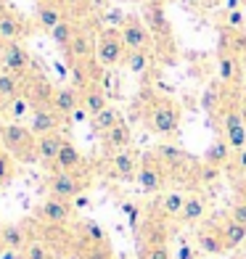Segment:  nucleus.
Wrapping results in <instances>:
<instances>
[{"label":"nucleus","mask_w":246,"mask_h":259,"mask_svg":"<svg viewBox=\"0 0 246 259\" xmlns=\"http://www.w3.org/2000/svg\"><path fill=\"white\" fill-rule=\"evenodd\" d=\"M61 146H64V138L58 133H48V135H40L34 148H37V159L45 161V164H53L61 154Z\"/></svg>","instance_id":"nucleus-19"},{"label":"nucleus","mask_w":246,"mask_h":259,"mask_svg":"<svg viewBox=\"0 0 246 259\" xmlns=\"http://www.w3.org/2000/svg\"><path fill=\"white\" fill-rule=\"evenodd\" d=\"M238 201H243V204H246V180L238 185Z\"/></svg>","instance_id":"nucleus-47"},{"label":"nucleus","mask_w":246,"mask_h":259,"mask_svg":"<svg viewBox=\"0 0 246 259\" xmlns=\"http://www.w3.org/2000/svg\"><path fill=\"white\" fill-rule=\"evenodd\" d=\"M85 235H88L93 243H103V241H106V235H103L101 225H98V222H93V220L85 222Z\"/></svg>","instance_id":"nucleus-38"},{"label":"nucleus","mask_w":246,"mask_h":259,"mask_svg":"<svg viewBox=\"0 0 246 259\" xmlns=\"http://www.w3.org/2000/svg\"><path fill=\"white\" fill-rule=\"evenodd\" d=\"M154 154L159 156V161H161L167 169H172V167H178V164L185 161V151L178 148V146H172V143H161V146H156Z\"/></svg>","instance_id":"nucleus-28"},{"label":"nucleus","mask_w":246,"mask_h":259,"mask_svg":"<svg viewBox=\"0 0 246 259\" xmlns=\"http://www.w3.org/2000/svg\"><path fill=\"white\" fill-rule=\"evenodd\" d=\"M127 51L125 48V42H122V34L119 29H103L98 34V48H96V61L103 66V69H114V66H119L125 58H127Z\"/></svg>","instance_id":"nucleus-3"},{"label":"nucleus","mask_w":246,"mask_h":259,"mask_svg":"<svg viewBox=\"0 0 246 259\" xmlns=\"http://www.w3.org/2000/svg\"><path fill=\"white\" fill-rule=\"evenodd\" d=\"M16 96H21L19 74H11V72H6V69H0V101L8 103V101H14Z\"/></svg>","instance_id":"nucleus-25"},{"label":"nucleus","mask_w":246,"mask_h":259,"mask_svg":"<svg viewBox=\"0 0 246 259\" xmlns=\"http://www.w3.org/2000/svg\"><path fill=\"white\" fill-rule=\"evenodd\" d=\"M225 24H228L230 29H241V27H243V14H241L238 8L228 11V14H225Z\"/></svg>","instance_id":"nucleus-40"},{"label":"nucleus","mask_w":246,"mask_h":259,"mask_svg":"<svg viewBox=\"0 0 246 259\" xmlns=\"http://www.w3.org/2000/svg\"><path fill=\"white\" fill-rule=\"evenodd\" d=\"M82 93V109H85L90 116H96V114H101L106 106H111L109 103V93L103 90L98 82H90V85L85 88V90H79Z\"/></svg>","instance_id":"nucleus-17"},{"label":"nucleus","mask_w":246,"mask_h":259,"mask_svg":"<svg viewBox=\"0 0 246 259\" xmlns=\"http://www.w3.org/2000/svg\"><path fill=\"white\" fill-rule=\"evenodd\" d=\"M61 6H74V3H79V0H58Z\"/></svg>","instance_id":"nucleus-49"},{"label":"nucleus","mask_w":246,"mask_h":259,"mask_svg":"<svg viewBox=\"0 0 246 259\" xmlns=\"http://www.w3.org/2000/svg\"><path fill=\"white\" fill-rule=\"evenodd\" d=\"M88 116H90V114H88V111H85V109H82V106H79V109H77V111L72 114V119H74V122H85Z\"/></svg>","instance_id":"nucleus-45"},{"label":"nucleus","mask_w":246,"mask_h":259,"mask_svg":"<svg viewBox=\"0 0 246 259\" xmlns=\"http://www.w3.org/2000/svg\"><path fill=\"white\" fill-rule=\"evenodd\" d=\"M101 140H103V148L109 151V154H116V151H125V148H130V143H133V133H130V127H127L122 119L116 122L109 133H103L101 135Z\"/></svg>","instance_id":"nucleus-15"},{"label":"nucleus","mask_w":246,"mask_h":259,"mask_svg":"<svg viewBox=\"0 0 246 259\" xmlns=\"http://www.w3.org/2000/svg\"><path fill=\"white\" fill-rule=\"evenodd\" d=\"M16 178V156L11 151H0V183H11Z\"/></svg>","instance_id":"nucleus-33"},{"label":"nucleus","mask_w":246,"mask_h":259,"mask_svg":"<svg viewBox=\"0 0 246 259\" xmlns=\"http://www.w3.org/2000/svg\"><path fill=\"white\" fill-rule=\"evenodd\" d=\"M96 48H98V42L93 40V34L85 29H77L66 48V56H69V61H90L96 56Z\"/></svg>","instance_id":"nucleus-12"},{"label":"nucleus","mask_w":246,"mask_h":259,"mask_svg":"<svg viewBox=\"0 0 246 259\" xmlns=\"http://www.w3.org/2000/svg\"><path fill=\"white\" fill-rule=\"evenodd\" d=\"M0 243H3V249L24 251L27 243H29V235L21 225H3L0 228Z\"/></svg>","instance_id":"nucleus-23"},{"label":"nucleus","mask_w":246,"mask_h":259,"mask_svg":"<svg viewBox=\"0 0 246 259\" xmlns=\"http://www.w3.org/2000/svg\"><path fill=\"white\" fill-rule=\"evenodd\" d=\"M72 201H64V198H56V196H48L45 201L37 206V217L48 225H64L72 217Z\"/></svg>","instance_id":"nucleus-9"},{"label":"nucleus","mask_w":246,"mask_h":259,"mask_svg":"<svg viewBox=\"0 0 246 259\" xmlns=\"http://www.w3.org/2000/svg\"><path fill=\"white\" fill-rule=\"evenodd\" d=\"M143 21L151 29V34H156V37H170V21H167V14H164V8H161V0H148L146 8H143Z\"/></svg>","instance_id":"nucleus-13"},{"label":"nucleus","mask_w":246,"mask_h":259,"mask_svg":"<svg viewBox=\"0 0 246 259\" xmlns=\"http://www.w3.org/2000/svg\"><path fill=\"white\" fill-rule=\"evenodd\" d=\"M233 154H236V151L230 148V143H228L225 138L215 140V143L204 151V164H212V167H220V169H222L225 164L233 161Z\"/></svg>","instance_id":"nucleus-21"},{"label":"nucleus","mask_w":246,"mask_h":259,"mask_svg":"<svg viewBox=\"0 0 246 259\" xmlns=\"http://www.w3.org/2000/svg\"><path fill=\"white\" fill-rule=\"evenodd\" d=\"M220 230H222V238H225L228 251L236 249V246H241V243L246 241V225H241V222L230 220V217H228V222H225V225H222Z\"/></svg>","instance_id":"nucleus-27"},{"label":"nucleus","mask_w":246,"mask_h":259,"mask_svg":"<svg viewBox=\"0 0 246 259\" xmlns=\"http://www.w3.org/2000/svg\"><path fill=\"white\" fill-rule=\"evenodd\" d=\"M140 159H143V156L133 154L130 148L116 151V154H111V156H109V169H111L114 178H119V180H138Z\"/></svg>","instance_id":"nucleus-8"},{"label":"nucleus","mask_w":246,"mask_h":259,"mask_svg":"<svg viewBox=\"0 0 246 259\" xmlns=\"http://www.w3.org/2000/svg\"><path fill=\"white\" fill-rule=\"evenodd\" d=\"M0 151H3V140H0Z\"/></svg>","instance_id":"nucleus-52"},{"label":"nucleus","mask_w":246,"mask_h":259,"mask_svg":"<svg viewBox=\"0 0 246 259\" xmlns=\"http://www.w3.org/2000/svg\"><path fill=\"white\" fill-rule=\"evenodd\" d=\"M0 69H6L11 74H24L29 69V53L21 48V42H6V51H3V58H0Z\"/></svg>","instance_id":"nucleus-11"},{"label":"nucleus","mask_w":246,"mask_h":259,"mask_svg":"<svg viewBox=\"0 0 246 259\" xmlns=\"http://www.w3.org/2000/svg\"><path fill=\"white\" fill-rule=\"evenodd\" d=\"M119 122V111L114 109V106H106L101 114H96V116H90V127H93V133H98V135H103V133H109V130Z\"/></svg>","instance_id":"nucleus-26"},{"label":"nucleus","mask_w":246,"mask_h":259,"mask_svg":"<svg viewBox=\"0 0 246 259\" xmlns=\"http://www.w3.org/2000/svg\"><path fill=\"white\" fill-rule=\"evenodd\" d=\"M146 124L154 135H172L180 127V106H175L170 98H156L146 114Z\"/></svg>","instance_id":"nucleus-2"},{"label":"nucleus","mask_w":246,"mask_h":259,"mask_svg":"<svg viewBox=\"0 0 246 259\" xmlns=\"http://www.w3.org/2000/svg\"><path fill=\"white\" fill-rule=\"evenodd\" d=\"M21 259H51V254H48L43 241H29L27 249L21 251Z\"/></svg>","instance_id":"nucleus-36"},{"label":"nucleus","mask_w":246,"mask_h":259,"mask_svg":"<svg viewBox=\"0 0 246 259\" xmlns=\"http://www.w3.org/2000/svg\"><path fill=\"white\" fill-rule=\"evenodd\" d=\"M217 74H220V82H233L238 74V64H236V56L222 51L217 56Z\"/></svg>","instance_id":"nucleus-30"},{"label":"nucleus","mask_w":246,"mask_h":259,"mask_svg":"<svg viewBox=\"0 0 246 259\" xmlns=\"http://www.w3.org/2000/svg\"><path fill=\"white\" fill-rule=\"evenodd\" d=\"M193 254H191V249H188V246H185V249H180V259H191Z\"/></svg>","instance_id":"nucleus-48"},{"label":"nucleus","mask_w":246,"mask_h":259,"mask_svg":"<svg viewBox=\"0 0 246 259\" xmlns=\"http://www.w3.org/2000/svg\"><path fill=\"white\" fill-rule=\"evenodd\" d=\"M122 42L127 51H148L151 45V29L146 27V21H140L135 16H127L125 24L119 27Z\"/></svg>","instance_id":"nucleus-7"},{"label":"nucleus","mask_w":246,"mask_h":259,"mask_svg":"<svg viewBox=\"0 0 246 259\" xmlns=\"http://www.w3.org/2000/svg\"><path fill=\"white\" fill-rule=\"evenodd\" d=\"M72 206H74V209H85V206H90V198H88L85 193H79L77 198H72Z\"/></svg>","instance_id":"nucleus-43"},{"label":"nucleus","mask_w":246,"mask_h":259,"mask_svg":"<svg viewBox=\"0 0 246 259\" xmlns=\"http://www.w3.org/2000/svg\"><path fill=\"white\" fill-rule=\"evenodd\" d=\"M48 193L64 201H72L79 193H85V180L79 178V172H53L48 178Z\"/></svg>","instance_id":"nucleus-5"},{"label":"nucleus","mask_w":246,"mask_h":259,"mask_svg":"<svg viewBox=\"0 0 246 259\" xmlns=\"http://www.w3.org/2000/svg\"><path fill=\"white\" fill-rule=\"evenodd\" d=\"M143 259H170V251L161 241H154V243H148V249L143 251Z\"/></svg>","instance_id":"nucleus-37"},{"label":"nucleus","mask_w":246,"mask_h":259,"mask_svg":"<svg viewBox=\"0 0 246 259\" xmlns=\"http://www.w3.org/2000/svg\"><path fill=\"white\" fill-rule=\"evenodd\" d=\"M0 259H21V251H14V249H3V251H0Z\"/></svg>","instance_id":"nucleus-44"},{"label":"nucleus","mask_w":246,"mask_h":259,"mask_svg":"<svg viewBox=\"0 0 246 259\" xmlns=\"http://www.w3.org/2000/svg\"><path fill=\"white\" fill-rule=\"evenodd\" d=\"M3 51H6V40L0 37V58H3Z\"/></svg>","instance_id":"nucleus-50"},{"label":"nucleus","mask_w":246,"mask_h":259,"mask_svg":"<svg viewBox=\"0 0 246 259\" xmlns=\"http://www.w3.org/2000/svg\"><path fill=\"white\" fill-rule=\"evenodd\" d=\"M230 220H236V222H241V225H246V204H243V201H236V204H233Z\"/></svg>","instance_id":"nucleus-42"},{"label":"nucleus","mask_w":246,"mask_h":259,"mask_svg":"<svg viewBox=\"0 0 246 259\" xmlns=\"http://www.w3.org/2000/svg\"><path fill=\"white\" fill-rule=\"evenodd\" d=\"M207 217V198L201 193H191L185 198V206H183V214H180V222L183 225H196Z\"/></svg>","instance_id":"nucleus-20"},{"label":"nucleus","mask_w":246,"mask_h":259,"mask_svg":"<svg viewBox=\"0 0 246 259\" xmlns=\"http://www.w3.org/2000/svg\"><path fill=\"white\" fill-rule=\"evenodd\" d=\"M201 106H204V111H209V114H212L217 106H220V82H212V85H207L204 96H201Z\"/></svg>","instance_id":"nucleus-35"},{"label":"nucleus","mask_w":246,"mask_h":259,"mask_svg":"<svg viewBox=\"0 0 246 259\" xmlns=\"http://www.w3.org/2000/svg\"><path fill=\"white\" fill-rule=\"evenodd\" d=\"M51 106L61 114V116H72L79 106H82V93L77 88H56Z\"/></svg>","instance_id":"nucleus-14"},{"label":"nucleus","mask_w":246,"mask_h":259,"mask_svg":"<svg viewBox=\"0 0 246 259\" xmlns=\"http://www.w3.org/2000/svg\"><path fill=\"white\" fill-rule=\"evenodd\" d=\"M53 167H56L58 172H79L82 156H79V151H77V146L72 143V140H64L61 154H58V159L53 161Z\"/></svg>","instance_id":"nucleus-22"},{"label":"nucleus","mask_w":246,"mask_h":259,"mask_svg":"<svg viewBox=\"0 0 246 259\" xmlns=\"http://www.w3.org/2000/svg\"><path fill=\"white\" fill-rule=\"evenodd\" d=\"M198 178L201 183H212L220 178V167H212V164H201V169H198Z\"/></svg>","instance_id":"nucleus-39"},{"label":"nucleus","mask_w":246,"mask_h":259,"mask_svg":"<svg viewBox=\"0 0 246 259\" xmlns=\"http://www.w3.org/2000/svg\"><path fill=\"white\" fill-rule=\"evenodd\" d=\"M34 109H32V98L27 96H16L14 101L6 103V114L11 116V122H21L24 116H29Z\"/></svg>","instance_id":"nucleus-29"},{"label":"nucleus","mask_w":246,"mask_h":259,"mask_svg":"<svg viewBox=\"0 0 246 259\" xmlns=\"http://www.w3.org/2000/svg\"><path fill=\"white\" fill-rule=\"evenodd\" d=\"M161 3H175V0H161Z\"/></svg>","instance_id":"nucleus-51"},{"label":"nucleus","mask_w":246,"mask_h":259,"mask_svg":"<svg viewBox=\"0 0 246 259\" xmlns=\"http://www.w3.org/2000/svg\"><path fill=\"white\" fill-rule=\"evenodd\" d=\"M222 127H225V140L233 151L246 148V114L238 106H228L225 116H222Z\"/></svg>","instance_id":"nucleus-6"},{"label":"nucleus","mask_w":246,"mask_h":259,"mask_svg":"<svg viewBox=\"0 0 246 259\" xmlns=\"http://www.w3.org/2000/svg\"><path fill=\"white\" fill-rule=\"evenodd\" d=\"M125 64L127 69H130L133 74H146V69H148V53L146 51H130L125 58Z\"/></svg>","instance_id":"nucleus-34"},{"label":"nucleus","mask_w":246,"mask_h":259,"mask_svg":"<svg viewBox=\"0 0 246 259\" xmlns=\"http://www.w3.org/2000/svg\"><path fill=\"white\" fill-rule=\"evenodd\" d=\"M233 169L236 172H241V175H246V148H241V151H236V154H233Z\"/></svg>","instance_id":"nucleus-41"},{"label":"nucleus","mask_w":246,"mask_h":259,"mask_svg":"<svg viewBox=\"0 0 246 259\" xmlns=\"http://www.w3.org/2000/svg\"><path fill=\"white\" fill-rule=\"evenodd\" d=\"M243 106H246V96H243Z\"/></svg>","instance_id":"nucleus-53"},{"label":"nucleus","mask_w":246,"mask_h":259,"mask_svg":"<svg viewBox=\"0 0 246 259\" xmlns=\"http://www.w3.org/2000/svg\"><path fill=\"white\" fill-rule=\"evenodd\" d=\"M0 140H3V148L11 151L16 159H24V161H34L37 159V135L29 130V124H21V122H6L0 124Z\"/></svg>","instance_id":"nucleus-1"},{"label":"nucleus","mask_w":246,"mask_h":259,"mask_svg":"<svg viewBox=\"0 0 246 259\" xmlns=\"http://www.w3.org/2000/svg\"><path fill=\"white\" fill-rule=\"evenodd\" d=\"M164 180H167V167L159 161L156 154H146L140 159V169H138V185L143 193H159Z\"/></svg>","instance_id":"nucleus-4"},{"label":"nucleus","mask_w":246,"mask_h":259,"mask_svg":"<svg viewBox=\"0 0 246 259\" xmlns=\"http://www.w3.org/2000/svg\"><path fill=\"white\" fill-rule=\"evenodd\" d=\"M0 185H3V183H0Z\"/></svg>","instance_id":"nucleus-54"},{"label":"nucleus","mask_w":246,"mask_h":259,"mask_svg":"<svg viewBox=\"0 0 246 259\" xmlns=\"http://www.w3.org/2000/svg\"><path fill=\"white\" fill-rule=\"evenodd\" d=\"M196 246H198V251H201V254H209V256L228 251L225 238H222V230L220 228H204V230H198Z\"/></svg>","instance_id":"nucleus-18"},{"label":"nucleus","mask_w":246,"mask_h":259,"mask_svg":"<svg viewBox=\"0 0 246 259\" xmlns=\"http://www.w3.org/2000/svg\"><path fill=\"white\" fill-rule=\"evenodd\" d=\"M58 124H61V114L53 106H37L29 116V130L37 138L48 135V133H58Z\"/></svg>","instance_id":"nucleus-10"},{"label":"nucleus","mask_w":246,"mask_h":259,"mask_svg":"<svg viewBox=\"0 0 246 259\" xmlns=\"http://www.w3.org/2000/svg\"><path fill=\"white\" fill-rule=\"evenodd\" d=\"M37 24L45 29V32H51V29H56L61 21L66 19L64 16V8H61V3L58 0H40L37 3Z\"/></svg>","instance_id":"nucleus-16"},{"label":"nucleus","mask_w":246,"mask_h":259,"mask_svg":"<svg viewBox=\"0 0 246 259\" xmlns=\"http://www.w3.org/2000/svg\"><path fill=\"white\" fill-rule=\"evenodd\" d=\"M74 32H77V27L72 24L69 19H64L61 24H58L56 29H51L48 34H51V40H53V45H58V48H69V42H72V37H74Z\"/></svg>","instance_id":"nucleus-31"},{"label":"nucleus","mask_w":246,"mask_h":259,"mask_svg":"<svg viewBox=\"0 0 246 259\" xmlns=\"http://www.w3.org/2000/svg\"><path fill=\"white\" fill-rule=\"evenodd\" d=\"M185 193H180V191H172V193H167L161 198V211L167 217H180L183 214V206H185Z\"/></svg>","instance_id":"nucleus-32"},{"label":"nucleus","mask_w":246,"mask_h":259,"mask_svg":"<svg viewBox=\"0 0 246 259\" xmlns=\"http://www.w3.org/2000/svg\"><path fill=\"white\" fill-rule=\"evenodd\" d=\"M21 34H24V21L16 14H11V11H3L0 14V37L6 42H16Z\"/></svg>","instance_id":"nucleus-24"},{"label":"nucleus","mask_w":246,"mask_h":259,"mask_svg":"<svg viewBox=\"0 0 246 259\" xmlns=\"http://www.w3.org/2000/svg\"><path fill=\"white\" fill-rule=\"evenodd\" d=\"M125 211H127V214H130V222L135 225V222H138V209H135L133 204H125Z\"/></svg>","instance_id":"nucleus-46"}]
</instances>
